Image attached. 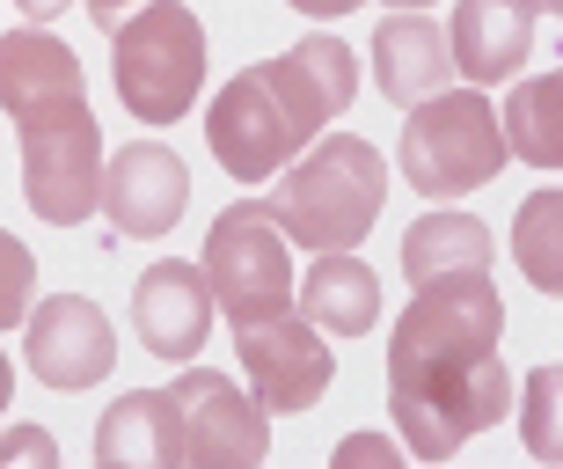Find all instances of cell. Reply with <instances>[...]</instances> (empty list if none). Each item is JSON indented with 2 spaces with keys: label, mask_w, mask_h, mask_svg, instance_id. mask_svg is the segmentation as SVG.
Returning <instances> with one entry per match:
<instances>
[{
  "label": "cell",
  "mask_w": 563,
  "mask_h": 469,
  "mask_svg": "<svg viewBox=\"0 0 563 469\" xmlns=\"http://www.w3.org/2000/svg\"><path fill=\"white\" fill-rule=\"evenodd\" d=\"M358 96V59L336 37H300L278 59L242 66L206 110L212 162L242 184H264Z\"/></svg>",
  "instance_id": "1"
},
{
  "label": "cell",
  "mask_w": 563,
  "mask_h": 469,
  "mask_svg": "<svg viewBox=\"0 0 563 469\" xmlns=\"http://www.w3.org/2000/svg\"><path fill=\"white\" fill-rule=\"evenodd\" d=\"M264 206L300 250H358L366 228L380 220V206H388V162L358 132L314 140L308 162H286L272 176Z\"/></svg>",
  "instance_id": "2"
},
{
  "label": "cell",
  "mask_w": 563,
  "mask_h": 469,
  "mask_svg": "<svg viewBox=\"0 0 563 469\" xmlns=\"http://www.w3.org/2000/svg\"><path fill=\"white\" fill-rule=\"evenodd\" d=\"M388 411H396L410 455L446 462L461 440L490 433L512 411V374L498 352H424L388 360Z\"/></svg>",
  "instance_id": "3"
},
{
  "label": "cell",
  "mask_w": 563,
  "mask_h": 469,
  "mask_svg": "<svg viewBox=\"0 0 563 469\" xmlns=\"http://www.w3.org/2000/svg\"><path fill=\"white\" fill-rule=\"evenodd\" d=\"M110 74H118V103L140 126H176L206 81V22L184 0H146L140 15L110 30Z\"/></svg>",
  "instance_id": "4"
},
{
  "label": "cell",
  "mask_w": 563,
  "mask_h": 469,
  "mask_svg": "<svg viewBox=\"0 0 563 469\" xmlns=\"http://www.w3.org/2000/svg\"><path fill=\"white\" fill-rule=\"evenodd\" d=\"M410 192L424 198H468L476 184L505 170V132L498 110L483 103L476 88H439L424 103H410L402 118V148H396Z\"/></svg>",
  "instance_id": "5"
},
{
  "label": "cell",
  "mask_w": 563,
  "mask_h": 469,
  "mask_svg": "<svg viewBox=\"0 0 563 469\" xmlns=\"http://www.w3.org/2000/svg\"><path fill=\"white\" fill-rule=\"evenodd\" d=\"M198 272H206L212 301L228 308V323H256V316L292 308V250L264 198H242V206H228L212 220Z\"/></svg>",
  "instance_id": "6"
},
{
  "label": "cell",
  "mask_w": 563,
  "mask_h": 469,
  "mask_svg": "<svg viewBox=\"0 0 563 469\" xmlns=\"http://www.w3.org/2000/svg\"><path fill=\"white\" fill-rule=\"evenodd\" d=\"M15 132H22V198H30V214L52 220V228H81L88 214H103V126L88 118V103Z\"/></svg>",
  "instance_id": "7"
},
{
  "label": "cell",
  "mask_w": 563,
  "mask_h": 469,
  "mask_svg": "<svg viewBox=\"0 0 563 469\" xmlns=\"http://www.w3.org/2000/svg\"><path fill=\"white\" fill-rule=\"evenodd\" d=\"M234 352H242V374H250V396L272 418H292V411H314L322 389L336 382V352L314 338L308 316H256V323H234Z\"/></svg>",
  "instance_id": "8"
},
{
  "label": "cell",
  "mask_w": 563,
  "mask_h": 469,
  "mask_svg": "<svg viewBox=\"0 0 563 469\" xmlns=\"http://www.w3.org/2000/svg\"><path fill=\"white\" fill-rule=\"evenodd\" d=\"M176 396V426H184V462L198 469H256L272 455V411L250 389H234V374L190 367Z\"/></svg>",
  "instance_id": "9"
},
{
  "label": "cell",
  "mask_w": 563,
  "mask_h": 469,
  "mask_svg": "<svg viewBox=\"0 0 563 469\" xmlns=\"http://www.w3.org/2000/svg\"><path fill=\"white\" fill-rule=\"evenodd\" d=\"M505 330V301L490 286V272H454V279H424L410 316L396 323L388 360H424V352H498Z\"/></svg>",
  "instance_id": "10"
},
{
  "label": "cell",
  "mask_w": 563,
  "mask_h": 469,
  "mask_svg": "<svg viewBox=\"0 0 563 469\" xmlns=\"http://www.w3.org/2000/svg\"><path fill=\"white\" fill-rule=\"evenodd\" d=\"M184 206H190V170H184L176 148L132 140V148H118V162H103V220H110V234H132V242L168 234L176 220H184Z\"/></svg>",
  "instance_id": "11"
},
{
  "label": "cell",
  "mask_w": 563,
  "mask_h": 469,
  "mask_svg": "<svg viewBox=\"0 0 563 469\" xmlns=\"http://www.w3.org/2000/svg\"><path fill=\"white\" fill-rule=\"evenodd\" d=\"M22 352H30V374H37L44 389H96L110 367H118V330H110V316L96 301L52 294L37 316H30Z\"/></svg>",
  "instance_id": "12"
},
{
  "label": "cell",
  "mask_w": 563,
  "mask_h": 469,
  "mask_svg": "<svg viewBox=\"0 0 563 469\" xmlns=\"http://www.w3.org/2000/svg\"><path fill=\"white\" fill-rule=\"evenodd\" d=\"M206 330H212L206 272L184 264V257L146 264L140 286H132V338H140L154 360H190V352H206Z\"/></svg>",
  "instance_id": "13"
},
{
  "label": "cell",
  "mask_w": 563,
  "mask_h": 469,
  "mask_svg": "<svg viewBox=\"0 0 563 469\" xmlns=\"http://www.w3.org/2000/svg\"><path fill=\"white\" fill-rule=\"evenodd\" d=\"M88 103V81H81V59L74 44L52 37V30H8L0 37V110L15 126H37V118H59V110Z\"/></svg>",
  "instance_id": "14"
},
{
  "label": "cell",
  "mask_w": 563,
  "mask_h": 469,
  "mask_svg": "<svg viewBox=\"0 0 563 469\" xmlns=\"http://www.w3.org/2000/svg\"><path fill=\"white\" fill-rule=\"evenodd\" d=\"M534 44V15L520 0H454V30H446V59L468 74V88L512 81Z\"/></svg>",
  "instance_id": "15"
},
{
  "label": "cell",
  "mask_w": 563,
  "mask_h": 469,
  "mask_svg": "<svg viewBox=\"0 0 563 469\" xmlns=\"http://www.w3.org/2000/svg\"><path fill=\"white\" fill-rule=\"evenodd\" d=\"M374 81H380V96H388L396 110L424 103V96H439V88L454 81L446 30H439L424 8H402V15H388L374 30Z\"/></svg>",
  "instance_id": "16"
},
{
  "label": "cell",
  "mask_w": 563,
  "mask_h": 469,
  "mask_svg": "<svg viewBox=\"0 0 563 469\" xmlns=\"http://www.w3.org/2000/svg\"><path fill=\"white\" fill-rule=\"evenodd\" d=\"M96 462L103 469H168L184 462V426L168 389H125L96 418Z\"/></svg>",
  "instance_id": "17"
},
{
  "label": "cell",
  "mask_w": 563,
  "mask_h": 469,
  "mask_svg": "<svg viewBox=\"0 0 563 469\" xmlns=\"http://www.w3.org/2000/svg\"><path fill=\"white\" fill-rule=\"evenodd\" d=\"M300 316L314 330H336V338H366L380 323V279L358 250H322L314 272L300 279Z\"/></svg>",
  "instance_id": "18"
},
{
  "label": "cell",
  "mask_w": 563,
  "mask_h": 469,
  "mask_svg": "<svg viewBox=\"0 0 563 469\" xmlns=\"http://www.w3.org/2000/svg\"><path fill=\"white\" fill-rule=\"evenodd\" d=\"M490 257H498V242H490V228L468 220V214H424V220H410V234H402V279H410V286L454 279V272H490Z\"/></svg>",
  "instance_id": "19"
},
{
  "label": "cell",
  "mask_w": 563,
  "mask_h": 469,
  "mask_svg": "<svg viewBox=\"0 0 563 469\" xmlns=\"http://www.w3.org/2000/svg\"><path fill=\"white\" fill-rule=\"evenodd\" d=\"M563 81L556 74H534V81L512 88V103L498 110V132H505V154H520L534 170H556L563 162Z\"/></svg>",
  "instance_id": "20"
},
{
  "label": "cell",
  "mask_w": 563,
  "mask_h": 469,
  "mask_svg": "<svg viewBox=\"0 0 563 469\" xmlns=\"http://www.w3.org/2000/svg\"><path fill=\"white\" fill-rule=\"evenodd\" d=\"M563 198L556 192H534L520 206V234H512V250H520V264H527V279H534V286H542V294H556L563 286Z\"/></svg>",
  "instance_id": "21"
},
{
  "label": "cell",
  "mask_w": 563,
  "mask_h": 469,
  "mask_svg": "<svg viewBox=\"0 0 563 469\" xmlns=\"http://www.w3.org/2000/svg\"><path fill=\"white\" fill-rule=\"evenodd\" d=\"M30 294H37V257H30L22 234L0 228V330L30 316Z\"/></svg>",
  "instance_id": "22"
},
{
  "label": "cell",
  "mask_w": 563,
  "mask_h": 469,
  "mask_svg": "<svg viewBox=\"0 0 563 469\" xmlns=\"http://www.w3.org/2000/svg\"><path fill=\"white\" fill-rule=\"evenodd\" d=\"M527 448L542 455V462H556V367H534L527 374Z\"/></svg>",
  "instance_id": "23"
},
{
  "label": "cell",
  "mask_w": 563,
  "mask_h": 469,
  "mask_svg": "<svg viewBox=\"0 0 563 469\" xmlns=\"http://www.w3.org/2000/svg\"><path fill=\"white\" fill-rule=\"evenodd\" d=\"M15 462L59 469V440H52L44 426H15V433H0V469H15Z\"/></svg>",
  "instance_id": "24"
},
{
  "label": "cell",
  "mask_w": 563,
  "mask_h": 469,
  "mask_svg": "<svg viewBox=\"0 0 563 469\" xmlns=\"http://www.w3.org/2000/svg\"><path fill=\"white\" fill-rule=\"evenodd\" d=\"M352 462H396V440H374V433H352V440L336 448V469H352Z\"/></svg>",
  "instance_id": "25"
},
{
  "label": "cell",
  "mask_w": 563,
  "mask_h": 469,
  "mask_svg": "<svg viewBox=\"0 0 563 469\" xmlns=\"http://www.w3.org/2000/svg\"><path fill=\"white\" fill-rule=\"evenodd\" d=\"M81 8H88V22H96V30H103V37H110V30H118V22H125V15H140L146 0H81Z\"/></svg>",
  "instance_id": "26"
},
{
  "label": "cell",
  "mask_w": 563,
  "mask_h": 469,
  "mask_svg": "<svg viewBox=\"0 0 563 469\" xmlns=\"http://www.w3.org/2000/svg\"><path fill=\"white\" fill-rule=\"evenodd\" d=\"M66 8H74V0H15V15L30 22V30H44V22H59Z\"/></svg>",
  "instance_id": "27"
},
{
  "label": "cell",
  "mask_w": 563,
  "mask_h": 469,
  "mask_svg": "<svg viewBox=\"0 0 563 469\" xmlns=\"http://www.w3.org/2000/svg\"><path fill=\"white\" fill-rule=\"evenodd\" d=\"M292 8H300V15H352L358 0H292Z\"/></svg>",
  "instance_id": "28"
},
{
  "label": "cell",
  "mask_w": 563,
  "mask_h": 469,
  "mask_svg": "<svg viewBox=\"0 0 563 469\" xmlns=\"http://www.w3.org/2000/svg\"><path fill=\"white\" fill-rule=\"evenodd\" d=\"M8 396H15V367H8V352H0V411H8Z\"/></svg>",
  "instance_id": "29"
},
{
  "label": "cell",
  "mask_w": 563,
  "mask_h": 469,
  "mask_svg": "<svg viewBox=\"0 0 563 469\" xmlns=\"http://www.w3.org/2000/svg\"><path fill=\"white\" fill-rule=\"evenodd\" d=\"M520 8H527V15H556L563 0H520Z\"/></svg>",
  "instance_id": "30"
},
{
  "label": "cell",
  "mask_w": 563,
  "mask_h": 469,
  "mask_svg": "<svg viewBox=\"0 0 563 469\" xmlns=\"http://www.w3.org/2000/svg\"><path fill=\"white\" fill-rule=\"evenodd\" d=\"M380 8H396V15H402V8H424V0H380Z\"/></svg>",
  "instance_id": "31"
}]
</instances>
